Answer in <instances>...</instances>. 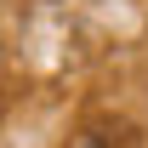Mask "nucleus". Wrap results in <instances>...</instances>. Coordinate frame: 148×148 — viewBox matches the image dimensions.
<instances>
[{
	"mask_svg": "<svg viewBox=\"0 0 148 148\" xmlns=\"http://www.w3.org/2000/svg\"><path fill=\"white\" fill-rule=\"evenodd\" d=\"M74 148H143V137H137V125L108 120V125H86L74 137Z\"/></svg>",
	"mask_w": 148,
	"mask_h": 148,
	"instance_id": "1",
	"label": "nucleus"
}]
</instances>
